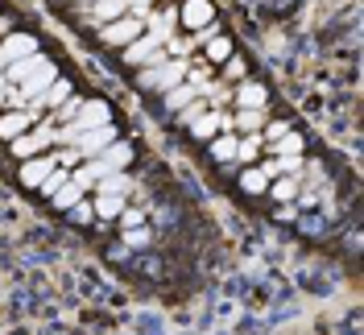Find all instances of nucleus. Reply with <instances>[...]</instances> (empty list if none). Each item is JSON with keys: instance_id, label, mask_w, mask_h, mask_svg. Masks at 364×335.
Returning a JSON list of instances; mask_svg holds the SVG:
<instances>
[{"instance_id": "nucleus-1", "label": "nucleus", "mask_w": 364, "mask_h": 335, "mask_svg": "<svg viewBox=\"0 0 364 335\" xmlns=\"http://www.w3.org/2000/svg\"><path fill=\"white\" fill-rule=\"evenodd\" d=\"M58 79V67L50 63V58H42V67L33 70L29 79H21V87H17V95H13V104H33V100H42V91L50 87Z\"/></svg>"}, {"instance_id": "nucleus-2", "label": "nucleus", "mask_w": 364, "mask_h": 335, "mask_svg": "<svg viewBox=\"0 0 364 335\" xmlns=\"http://www.w3.org/2000/svg\"><path fill=\"white\" fill-rule=\"evenodd\" d=\"M186 63H154L149 70H141V83L145 87H161V91H170V87H178L182 79H186Z\"/></svg>"}, {"instance_id": "nucleus-3", "label": "nucleus", "mask_w": 364, "mask_h": 335, "mask_svg": "<svg viewBox=\"0 0 364 335\" xmlns=\"http://www.w3.org/2000/svg\"><path fill=\"white\" fill-rule=\"evenodd\" d=\"M100 124H112V112L104 100H83L79 112H75V120H70V129L75 133H87V129H100Z\"/></svg>"}, {"instance_id": "nucleus-4", "label": "nucleus", "mask_w": 364, "mask_h": 335, "mask_svg": "<svg viewBox=\"0 0 364 335\" xmlns=\"http://www.w3.org/2000/svg\"><path fill=\"white\" fill-rule=\"evenodd\" d=\"M29 54H38V38H29V33H9V38L0 42V70L9 67V63H17V58H29Z\"/></svg>"}, {"instance_id": "nucleus-5", "label": "nucleus", "mask_w": 364, "mask_h": 335, "mask_svg": "<svg viewBox=\"0 0 364 335\" xmlns=\"http://www.w3.org/2000/svg\"><path fill=\"white\" fill-rule=\"evenodd\" d=\"M104 46H129L141 38V17H120V21H108L104 25Z\"/></svg>"}, {"instance_id": "nucleus-6", "label": "nucleus", "mask_w": 364, "mask_h": 335, "mask_svg": "<svg viewBox=\"0 0 364 335\" xmlns=\"http://www.w3.org/2000/svg\"><path fill=\"white\" fill-rule=\"evenodd\" d=\"M112 141H116V129H112V124H100V129H87V133H79L75 149H79V157H95L100 149H108Z\"/></svg>"}, {"instance_id": "nucleus-7", "label": "nucleus", "mask_w": 364, "mask_h": 335, "mask_svg": "<svg viewBox=\"0 0 364 335\" xmlns=\"http://www.w3.org/2000/svg\"><path fill=\"white\" fill-rule=\"evenodd\" d=\"M95 166H100V174H116V170H124L129 161H133V149L124 145V141H112L108 149H100V154L91 157Z\"/></svg>"}, {"instance_id": "nucleus-8", "label": "nucleus", "mask_w": 364, "mask_h": 335, "mask_svg": "<svg viewBox=\"0 0 364 335\" xmlns=\"http://www.w3.org/2000/svg\"><path fill=\"white\" fill-rule=\"evenodd\" d=\"M50 145H54V129H38V133H25V137H17V141H13V154L21 157H38V154H46V149H50Z\"/></svg>"}, {"instance_id": "nucleus-9", "label": "nucleus", "mask_w": 364, "mask_h": 335, "mask_svg": "<svg viewBox=\"0 0 364 335\" xmlns=\"http://www.w3.org/2000/svg\"><path fill=\"white\" fill-rule=\"evenodd\" d=\"M54 166H58V161H54V157H46V154L25 157V161H21V186H33V191H38V186H42V179L54 170Z\"/></svg>"}, {"instance_id": "nucleus-10", "label": "nucleus", "mask_w": 364, "mask_h": 335, "mask_svg": "<svg viewBox=\"0 0 364 335\" xmlns=\"http://www.w3.org/2000/svg\"><path fill=\"white\" fill-rule=\"evenodd\" d=\"M158 46H161V38H154V33L136 38V42L124 46V63H129V67H136V63H149V58L158 54Z\"/></svg>"}, {"instance_id": "nucleus-11", "label": "nucleus", "mask_w": 364, "mask_h": 335, "mask_svg": "<svg viewBox=\"0 0 364 335\" xmlns=\"http://www.w3.org/2000/svg\"><path fill=\"white\" fill-rule=\"evenodd\" d=\"M211 17H215V9H211L207 0H186V4H182V21L191 25V29H203V25H211Z\"/></svg>"}, {"instance_id": "nucleus-12", "label": "nucleus", "mask_w": 364, "mask_h": 335, "mask_svg": "<svg viewBox=\"0 0 364 335\" xmlns=\"http://www.w3.org/2000/svg\"><path fill=\"white\" fill-rule=\"evenodd\" d=\"M29 120H33L29 112H4V116H0V141H17V137L29 129Z\"/></svg>"}, {"instance_id": "nucleus-13", "label": "nucleus", "mask_w": 364, "mask_h": 335, "mask_svg": "<svg viewBox=\"0 0 364 335\" xmlns=\"http://www.w3.org/2000/svg\"><path fill=\"white\" fill-rule=\"evenodd\" d=\"M42 58H46V54H29V58H17V63H9V67H4V75H0V83H4V79H13V83L29 79L33 70L42 67Z\"/></svg>"}, {"instance_id": "nucleus-14", "label": "nucleus", "mask_w": 364, "mask_h": 335, "mask_svg": "<svg viewBox=\"0 0 364 335\" xmlns=\"http://www.w3.org/2000/svg\"><path fill=\"white\" fill-rule=\"evenodd\" d=\"M124 13H129V4H124V0H95V4H91V21H120V17H124Z\"/></svg>"}, {"instance_id": "nucleus-15", "label": "nucleus", "mask_w": 364, "mask_h": 335, "mask_svg": "<svg viewBox=\"0 0 364 335\" xmlns=\"http://www.w3.org/2000/svg\"><path fill=\"white\" fill-rule=\"evenodd\" d=\"M236 104L240 108H265L269 104V91L261 87V83H245V87L236 91Z\"/></svg>"}, {"instance_id": "nucleus-16", "label": "nucleus", "mask_w": 364, "mask_h": 335, "mask_svg": "<svg viewBox=\"0 0 364 335\" xmlns=\"http://www.w3.org/2000/svg\"><path fill=\"white\" fill-rule=\"evenodd\" d=\"M95 186H100V195H129V191H133V179H129L124 170H116V174H104Z\"/></svg>"}, {"instance_id": "nucleus-17", "label": "nucleus", "mask_w": 364, "mask_h": 335, "mask_svg": "<svg viewBox=\"0 0 364 335\" xmlns=\"http://www.w3.org/2000/svg\"><path fill=\"white\" fill-rule=\"evenodd\" d=\"M100 220H116L124 211V195H95V207H91Z\"/></svg>"}, {"instance_id": "nucleus-18", "label": "nucleus", "mask_w": 364, "mask_h": 335, "mask_svg": "<svg viewBox=\"0 0 364 335\" xmlns=\"http://www.w3.org/2000/svg\"><path fill=\"white\" fill-rule=\"evenodd\" d=\"M67 100H70V83H67V79H54V83H50V87L42 91V100H38V104H50V108H63Z\"/></svg>"}, {"instance_id": "nucleus-19", "label": "nucleus", "mask_w": 364, "mask_h": 335, "mask_svg": "<svg viewBox=\"0 0 364 335\" xmlns=\"http://www.w3.org/2000/svg\"><path fill=\"white\" fill-rule=\"evenodd\" d=\"M195 91H199V87H191V83H178V87H170V91H166V108H170V112H182L186 104H191V100H195Z\"/></svg>"}, {"instance_id": "nucleus-20", "label": "nucleus", "mask_w": 364, "mask_h": 335, "mask_svg": "<svg viewBox=\"0 0 364 335\" xmlns=\"http://www.w3.org/2000/svg\"><path fill=\"white\" fill-rule=\"evenodd\" d=\"M100 179H104V174H100V166H95V161H87V166H75V170H70V182H75L79 191H87V186H95Z\"/></svg>"}, {"instance_id": "nucleus-21", "label": "nucleus", "mask_w": 364, "mask_h": 335, "mask_svg": "<svg viewBox=\"0 0 364 335\" xmlns=\"http://www.w3.org/2000/svg\"><path fill=\"white\" fill-rule=\"evenodd\" d=\"M67 182H70V174H67V170H63V166H54V170H50V174H46V179H42V186H38V191H42V195H50V199H54V195H58V191H63Z\"/></svg>"}, {"instance_id": "nucleus-22", "label": "nucleus", "mask_w": 364, "mask_h": 335, "mask_svg": "<svg viewBox=\"0 0 364 335\" xmlns=\"http://www.w3.org/2000/svg\"><path fill=\"white\" fill-rule=\"evenodd\" d=\"M220 124H224V116H215V112H207V116H199V120H195L191 129H195V137L203 141V137H215V129H220Z\"/></svg>"}, {"instance_id": "nucleus-23", "label": "nucleus", "mask_w": 364, "mask_h": 335, "mask_svg": "<svg viewBox=\"0 0 364 335\" xmlns=\"http://www.w3.org/2000/svg\"><path fill=\"white\" fill-rule=\"evenodd\" d=\"M236 145H240L236 137H215V141H211V154H215V161H232V157H236Z\"/></svg>"}, {"instance_id": "nucleus-24", "label": "nucleus", "mask_w": 364, "mask_h": 335, "mask_svg": "<svg viewBox=\"0 0 364 335\" xmlns=\"http://www.w3.org/2000/svg\"><path fill=\"white\" fill-rule=\"evenodd\" d=\"M240 186H245L249 195H261V191L269 186V179H265V174H261V166H257V170H245V174H240Z\"/></svg>"}, {"instance_id": "nucleus-25", "label": "nucleus", "mask_w": 364, "mask_h": 335, "mask_svg": "<svg viewBox=\"0 0 364 335\" xmlns=\"http://www.w3.org/2000/svg\"><path fill=\"white\" fill-rule=\"evenodd\" d=\"M79 199H83V191H79L75 182H67V186H63V191L54 195V207H58V211H70V207H75Z\"/></svg>"}, {"instance_id": "nucleus-26", "label": "nucleus", "mask_w": 364, "mask_h": 335, "mask_svg": "<svg viewBox=\"0 0 364 335\" xmlns=\"http://www.w3.org/2000/svg\"><path fill=\"white\" fill-rule=\"evenodd\" d=\"M273 149H277L282 157H302V137H298V133H286L282 141H273Z\"/></svg>"}, {"instance_id": "nucleus-27", "label": "nucleus", "mask_w": 364, "mask_h": 335, "mask_svg": "<svg viewBox=\"0 0 364 335\" xmlns=\"http://www.w3.org/2000/svg\"><path fill=\"white\" fill-rule=\"evenodd\" d=\"M207 58H215V63L232 58V42H228V38H211V46H207Z\"/></svg>"}, {"instance_id": "nucleus-28", "label": "nucleus", "mask_w": 364, "mask_h": 335, "mask_svg": "<svg viewBox=\"0 0 364 335\" xmlns=\"http://www.w3.org/2000/svg\"><path fill=\"white\" fill-rule=\"evenodd\" d=\"M261 120H265V116H261V108H245L240 112V116H236V129H261Z\"/></svg>"}, {"instance_id": "nucleus-29", "label": "nucleus", "mask_w": 364, "mask_h": 335, "mask_svg": "<svg viewBox=\"0 0 364 335\" xmlns=\"http://www.w3.org/2000/svg\"><path fill=\"white\" fill-rule=\"evenodd\" d=\"M294 195H298V182H294V179H282L277 186H273V199H282V203L294 199Z\"/></svg>"}, {"instance_id": "nucleus-30", "label": "nucleus", "mask_w": 364, "mask_h": 335, "mask_svg": "<svg viewBox=\"0 0 364 335\" xmlns=\"http://www.w3.org/2000/svg\"><path fill=\"white\" fill-rule=\"evenodd\" d=\"M124 245L129 248H145L149 245V232H145V228H129V232H124Z\"/></svg>"}, {"instance_id": "nucleus-31", "label": "nucleus", "mask_w": 364, "mask_h": 335, "mask_svg": "<svg viewBox=\"0 0 364 335\" xmlns=\"http://www.w3.org/2000/svg\"><path fill=\"white\" fill-rule=\"evenodd\" d=\"M302 170V157H277V174H294Z\"/></svg>"}, {"instance_id": "nucleus-32", "label": "nucleus", "mask_w": 364, "mask_h": 335, "mask_svg": "<svg viewBox=\"0 0 364 335\" xmlns=\"http://www.w3.org/2000/svg\"><path fill=\"white\" fill-rule=\"evenodd\" d=\"M79 104H83V100H75V95H70L67 104L58 108V120H67V124H70V120H75V112H79Z\"/></svg>"}, {"instance_id": "nucleus-33", "label": "nucleus", "mask_w": 364, "mask_h": 335, "mask_svg": "<svg viewBox=\"0 0 364 335\" xmlns=\"http://www.w3.org/2000/svg\"><path fill=\"white\" fill-rule=\"evenodd\" d=\"M286 133H290V124H282V120H273L269 129H265V141H282Z\"/></svg>"}, {"instance_id": "nucleus-34", "label": "nucleus", "mask_w": 364, "mask_h": 335, "mask_svg": "<svg viewBox=\"0 0 364 335\" xmlns=\"http://www.w3.org/2000/svg\"><path fill=\"white\" fill-rule=\"evenodd\" d=\"M70 216H75V220H79V223H87L91 216H95V211H91V207H87V203H83V199H79V203H75V207H70Z\"/></svg>"}, {"instance_id": "nucleus-35", "label": "nucleus", "mask_w": 364, "mask_h": 335, "mask_svg": "<svg viewBox=\"0 0 364 335\" xmlns=\"http://www.w3.org/2000/svg\"><path fill=\"white\" fill-rule=\"evenodd\" d=\"M124 4L133 9V17H149V4H154V0H124Z\"/></svg>"}, {"instance_id": "nucleus-36", "label": "nucleus", "mask_w": 364, "mask_h": 335, "mask_svg": "<svg viewBox=\"0 0 364 335\" xmlns=\"http://www.w3.org/2000/svg\"><path fill=\"white\" fill-rule=\"evenodd\" d=\"M203 116V104H195V108H182V124H195Z\"/></svg>"}, {"instance_id": "nucleus-37", "label": "nucleus", "mask_w": 364, "mask_h": 335, "mask_svg": "<svg viewBox=\"0 0 364 335\" xmlns=\"http://www.w3.org/2000/svg\"><path fill=\"white\" fill-rule=\"evenodd\" d=\"M0 108H4V83H0Z\"/></svg>"}, {"instance_id": "nucleus-38", "label": "nucleus", "mask_w": 364, "mask_h": 335, "mask_svg": "<svg viewBox=\"0 0 364 335\" xmlns=\"http://www.w3.org/2000/svg\"><path fill=\"white\" fill-rule=\"evenodd\" d=\"M83 4H95V0H83Z\"/></svg>"}]
</instances>
